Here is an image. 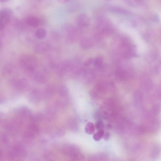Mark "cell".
<instances>
[{"label":"cell","instance_id":"6da1fadb","mask_svg":"<svg viewBox=\"0 0 161 161\" xmlns=\"http://www.w3.org/2000/svg\"><path fill=\"white\" fill-rule=\"evenodd\" d=\"M10 9H4L0 10V31H2L9 22L12 14Z\"/></svg>","mask_w":161,"mask_h":161},{"label":"cell","instance_id":"7a4b0ae2","mask_svg":"<svg viewBox=\"0 0 161 161\" xmlns=\"http://www.w3.org/2000/svg\"><path fill=\"white\" fill-rule=\"evenodd\" d=\"M24 149L21 145H15L11 150L10 154L12 157H20L24 155Z\"/></svg>","mask_w":161,"mask_h":161},{"label":"cell","instance_id":"3957f363","mask_svg":"<svg viewBox=\"0 0 161 161\" xmlns=\"http://www.w3.org/2000/svg\"><path fill=\"white\" fill-rule=\"evenodd\" d=\"M76 22L80 26L86 27L89 23L90 20L88 16L86 14L82 13L79 14L77 17Z\"/></svg>","mask_w":161,"mask_h":161},{"label":"cell","instance_id":"277c9868","mask_svg":"<svg viewBox=\"0 0 161 161\" xmlns=\"http://www.w3.org/2000/svg\"><path fill=\"white\" fill-rule=\"evenodd\" d=\"M26 23L29 26L36 27L39 24V20L38 18L33 16H29L27 17L26 20Z\"/></svg>","mask_w":161,"mask_h":161},{"label":"cell","instance_id":"5b68a950","mask_svg":"<svg viewBox=\"0 0 161 161\" xmlns=\"http://www.w3.org/2000/svg\"><path fill=\"white\" fill-rule=\"evenodd\" d=\"M95 126L92 123H89L85 127V131L86 132L89 134H91L94 133L95 131Z\"/></svg>","mask_w":161,"mask_h":161},{"label":"cell","instance_id":"8992f818","mask_svg":"<svg viewBox=\"0 0 161 161\" xmlns=\"http://www.w3.org/2000/svg\"><path fill=\"white\" fill-rule=\"evenodd\" d=\"M104 134V131L102 129L99 130L94 134L93 139L95 141H98L103 137Z\"/></svg>","mask_w":161,"mask_h":161},{"label":"cell","instance_id":"52a82bcc","mask_svg":"<svg viewBox=\"0 0 161 161\" xmlns=\"http://www.w3.org/2000/svg\"><path fill=\"white\" fill-rule=\"evenodd\" d=\"M46 31L44 29H39L36 32V35L39 38H43L46 36Z\"/></svg>","mask_w":161,"mask_h":161},{"label":"cell","instance_id":"ba28073f","mask_svg":"<svg viewBox=\"0 0 161 161\" xmlns=\"http://www.w3.org/2000/svg\"><path fill=\"white\" fill-rule=\"evenodd\" d=\"M26 82L23 79H20L17 81L16 84V87L19 89H23L26 85Z\"/></svg>","mask_w":161,"mask_h":161},{"label":"cell","instance_id":"9c48e42d","mask_svg":"<svg viewBox=\"0 0 161 161\" xmlns=\"http://www.w3.org/2000/svg\"><path fill=\"white\" fill-rule=\"evenodd\" d=\"M95 127L97 129H102L104 127V124L101 120H98L95 124Z\"/></svg>","mask_w":161,"mask_h":161},{"label":"cell","instance_id":"30bf717a","mask_svg":"<svg viewBox=\"0 0 161 161\" xmlns=\"http://www.w3.org/2000/svg\"><path fill=\"white\" fill-rule=\"evenodd\" d=\"M110 134L109 132L105 133L104 136V138L105 141L108 140L110 138Z\"/></svg>","mask_w":161,"mask_h":161},{"label":"cell","instance_id":"8fae6325","mask_svg":"<svg viewBox=\"0 0 161 161\" xmlns=\"http://www.w3.org/2000/svg\"><path fill=\"white\" fill-rule=\"evenodd\" d=\"M57 1L61 4H66L69 2L71 0H57Z\"/></svg>","mask_w":161,"mask_h":161},{"label":"cell","instance_id":"7c38bea8","mask_svg":"<svg viewBox=\"0 0 161 161\" xmlns=\"http://www.w3.org/2000/svg\"><path fill=\"white\" fill-rule=\"evenodd\" d=\"M9 0H0V2L4 3L8 1Z\"/></svg>","mask_w":161,"mask_h":161},{"label":"cell","instance_id":"4fadbf2b","mask_svg":"<svg viewBox=\"0 0 161 161\" xmlns=\"http://www.w3.org/2000/svg\"><path fill=\"white\" fill-rule=\"evenodd\" d=\"M2 155V152H1V150H0V158H1Z\"/></svg>","mask_w":161,"mask_h":161},{"label":"cell","instance_id":"5bb4252c","mask_svg":"<svg viewBox=\"0 0 161 161\" xmlns=\"http://www.w3.org/2000/svg\"><path fill=\"white\" fill-rule=\"evenodd\" d=\"M1 42H0V47H1Z\"/></svg>","mask_w":161,"mask_h":161}]
</instances>
